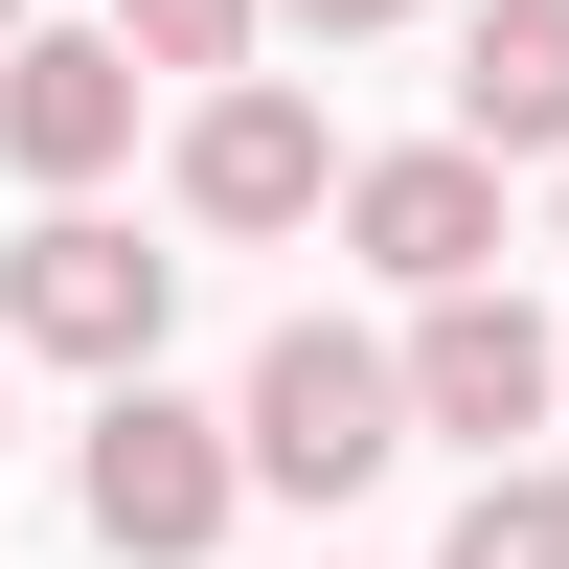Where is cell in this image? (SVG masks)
<instances>
[{"label":"cell","instance_id":"obj_1","mask_svg":"<svg viewBox=\"0 0 569 569\" xmlns=\"http://www.w3.org/2000/svg\"><path fill=\"white\" fill-rule=\"evenodd\" d=\"M228 456H251V501H365V479L410 456L388 342H342V319H273V342H251V388H228Z\"/></svg>","mask_w":569,"mask_h":569},{"label":"cell","instance_id":"obj_2","mask_svg":"<svg viewBox=\"0 0 569 569\" xmlns=\"http://www.w3.org/2000/svg\"><path fill=\"white\" fill-rule=\"evenodd\" d=\"M160 319H182V251H137L91 182H46V228L0 251V342H23V365H91V388H114V365H160Z\"/></svg>","mask_w":569,"mask_h":569},{"label":"cell","instance_id":"obj_3","mask_svg":"<svg viewBox=\"0 0 569 569\" xmlns=\"http://www.w3.org/2000/svg\"><path fill=\"white\" fill-rule=\"evenodd\" d=\"M69 479H91V547H137V569H206V547H228V501H251V456H228V410H182L160 365H114Z\"/></svg>","mask_w":569,"mask_h":569},{"label":"cell","instance_id":"obj_4","mask_svg":"<svg viewBox=\"0 0 569 569\" xmlns=\"http://www.w3.org/2000/svg\"><path fill=\"white\" fill-rule=\"evenodd\" d=\"M342 206V137H319V91L273 69H206V114H182V228H228V251H273V228Z\"/></svg>","mask_w":569,"mask_h":569},{"label":"cell","instance_id":"obj_5","mask_svg":"<svg viewBox=\"0 0 569 569\" xmlns=\"http://www.w3.org/2000/svg\"><path fill=\"white\" fill-rule=\"evenodd\" d=\"M388 388H410V433L525 456V433H547V319L501 297V273H433V297H410V342H388Z\"/></svg>","mask_w":569,"mask_h":569},{"label":"cell","instance_id":"obj_6","mask_svg":"<svg viewBox=\"0 0 569 569\" xmlns=\"http://www.w3.org/2000/svg\"><path fill=\"white\" fill-rule=\"evenodd\" d=\"M137 91L160 69H137L114 23H0V160L23 182H114L137 160Z\"/></svg>","mask_w":569,"mask_h":569},{"label":"cell","instance_id":"obj_7","mask_svg":"<svg viewBox=\"0 0 569 569\" xmlns=\"http://www.w3.org/2000/svg\"><path fill=\"white\" fill-rule=\"evenodd\" d=\"M342 251L388 273V297H433V273H501V160H479V137H410V160H342Z\"/></svg>","mask_w":569,"mask_h":569},{"label":"cell","instance_id":"obj_8","mask_svg":"<svg viewBox=\"0 0 569 569\" xmlns=\"http://www.w3.org/2000/svg\"><path fill=\"white\" fill-rule=\"evenodd\" d=\"M456 137L479 160H569V0H479L456 23Z\"/></svg>","mask_w":569,"mask_h":569},{"label":"cell","instance_id":"obj_9","mask_svg":"<svg viewBox=\"0 0 569 569\" xmlns=\"http://www.w3.org/2000/svg\"><path fill=\"white\" fill-rule=\"evenodd\" d=\"M433 569H569V456H479V501H456Z\"/></svg>","mask_w":569,"mask_h":569},{"label":"cell","instance_id":"obj_10","mask_svg":"<svg viewBox=\"0 0 569 569\" xmlns=\"http://www.w3.org/2000/svg\"><path fill=\"white\" fill-rule=\"evenodd\" d=\"M251 23H273V0H114L137 69H251Z\"/></svg>","mask_w":569,"mask_h":569},{"label":"cell","instance_id":"obj_11","mask_svg":"<svg viewBox=\"0 0 569 569\" xmlns=\"http://www.w3.org/2000/svg\"><path fill=\"white\" fill-rule=\"evenodd\" d=\"M273 23H319V46H388V23H410V0H273Z\"/></svg>","mask_w":569,"mask_h":569},{"label":"cell","instance_id":"obj_12","mask_svg":"<svg viewBox=\"0 0 569 569\" xmlns=\"http://www.w3.org/2000/svg\"><path fill=\"white\" fill-rule=\"evenodd\" d=\"M0 23H23V0H0Z\"/></svg>","mask_w":569,"mask_h":569}]
</instances>
